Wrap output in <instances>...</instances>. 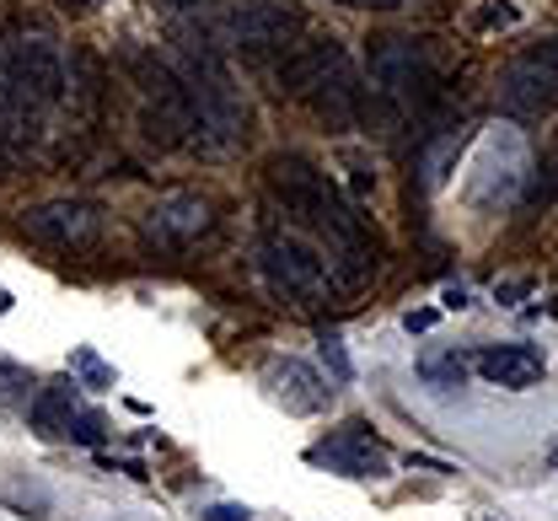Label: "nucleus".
Wrapping results in <instances>:
<instances>
[{
	"instance_id": "9",
	"label": "nucleus",
	"mask_w": 558,
	"mask_h": 521,
	"mask_svg": "<svg viewBox=\"0 0 558 521\" xmlns=\"http://www.w3.org/2000/svg\"><path fill=\"white\" fill-rule=\"evenodd\" d=\"M306 27L301 5L290 0H242L231 16H226V38L231 49L242 54H275L284 44H295V33Z\"/></svg>"
},
{
	"instance_id": "18",
	"label": "nucleus",
	"mask_w": 558,
	"mask_h": 521,
	"mask_svg": "<svg viewBox=\"0 0 558 521\" xmlns=\"http://www.w3.org/2000/svg\"><path fill=\"white\" fill-rule=\"evenodd\" d=\"M457 150H462V130H457V135H446L440 146L424 150V183H429V189H440V178L451 172V156H457Z\"/></svg>"
},
{
	"instance_id": "17",
	"label": "nucleus",
	"mask_w": 558,
	"mask_h": 521,
	"mask_svg": "<svg viewBox=\"0 0 558 521\" xmlns=\"http://www.w3.org/2000/svg\"><path fill=\"white\" fill-rule=\"evenodd\" d=\"M418 376L429 381V387H462V376H468V366H462V355L457 350H424V361H418Z\"/></svg>"
},
{
	"instance_id": "12",
	"label": "nucleus",
	"mask_w": 558,
	"mask_h": 521,
	"mask_svg": "<svg viewBox=\"0 0 558 521\" xmlns=\"http://www.w3.org/2000/svg\"><path fill=\"white\" fill-rule=\"evenodd\" d=\"M306 462L333 468V473H344V478H387V447L371 441L365 425H349V431H339V436L317 441V447L306 451Z\"/></svg>"
},
{
	"instance_id": "23",
	"label": "nucleus",
	"mask_w": 558,
	"mask_h": 521,
	"mask_svg": "<svg viewBox=\"0 0 558 521\" xmlns=\"http://www.w3.org/2000/svg\"><path fill=\"white\" fill-rule=\"evenodd\" d=\"M323 361H328V372H333V381H349V376H354V366H349L344 339H339V334H328V339H323Z\"/></svg>"
},
{
	"instance_id": "10",
	"label": "nucleus",
	"mask_w": 558,
	"mask_h": 521,
	"mask_svg": "<svg viewBox=\"0 0 558 521\" xmlns=\"http://www.w3.org/2000/svg\"><path fill=\"white\" fill-rule=\"evenodd\" d=\"M11 81L22 97L33 102H60L65 97V60H60V44L44 38V33H27L11 44Z\"/></svg>"
},
{
	"instance_id": "11",
	"label": "nucleus",
	"mask_w": 558,
	"mask_h": 521,
	"mask_svg": "<svg viewBox=\"0 0 558 521\" xmlns=\"http://www.w3.org/2000/svg\"><path fill=\"white\" fill-rule=\"evenodd\" d=\"M22 226H27V237H38L49 247H92L102 237V210L86 199H49V205H33Z\"/></svg>"
},
{
	"instance_id": "2",
	"label": "nucleus",
	"mask_w": 558,
	"mask_h": 521,
	"mask_svg": "<svg viewBox=\"0 0 558 521\" xmlns=\"http://www.w3.org/2000/svg\"><path fill=\"white\" fill-rule=\"evenodd\" d=\"M279 86L290 97H301L317 119H328L333 130H349L365 113V86L354 75V60L344 54V44L323 38V44H301L284 54L279 65Z\"/></svg>"
},
{
	"instance_id": "19",
	"label": "nucleus",
	"mask_w": 558,
	"mask_h": 521,
	"mask_svg": "<svg viewBox=\"0 0 558 521\" xmlns=\"http://www.w3.org/2000/svg\"><path fill=\"white\" fill-rule=\"evenodd\" d=\"M70 366L81 372V387H113V381H119L113 366H108V361H97V350H86V344L70 355Z\"/></svg>"
},
{
	"instance_id": "7",
	"label": "nucleus",
	"mask_w": 558,
	"mask_h": 521,
	"mask_svg": "<svg viewBox=\"0 0 558 521\" xmlns=\"http://www.w3.org/2000/svg\"><path fill=\"white\" fill-rule=\"evenodd\" d=\"M499 108L510 119H543L558 108V44H537L499 71Z\"/></svg>"
},
{
	"instance_id": "16",
	"label": "nucleus",
	"mask_w": 558,
	"mask_h": 521,
	"mask_svg": "<svg viewBox=\"0 0 558 521\" xmlns=\"http://www.w3.org/2000/svg\"><path fill=\"white\" fill-rule=\"evenodd\" d=\"M75 409H81V381H75V376H65V381H49V387H38V392H33L27 420H33V431H38V436L60 441V436H70Z\"/></svg>"
},
{
	"instance_id": "6",
	"label": "nucleus",
	"mask_w": 558,
	"mask_h": 521,
	"mask_svg": "<svg viewBox=\"0 0 558 521\" xmlns=\"http://www.w3.org/2000/svg\"><path fill=\"white\" fill-rule=\"evenodd\" d=\"M521 183H526V141L515 130H494L478 146L473 178H468V199L478 210H510L521 199Z\"/></svg>"
},
{
	"instance_id": "21",
	"label": "nucleus",
	"mask_w": 558,
	"mask_h": 521,
	"mask_svg": "<svg viewBox=\"0 0 558 521\" xmlns=\"http://www.w3.org/2000/svg\"><path fill=\"white\" fill-rule=\"evenodd\" d=\"M5 506L33 511V517H49V495H44V484H5Z\"/></svg>"
},
{
	"instance_id": "29",
	"label": "nucleus",
	"mask_w": 558,
	"mask_h": 521,
	"mask_svg": "<svg viewBox=\"0 0 558 521\" xmlns=\"http://www.w3.org/2000/svg\"><path fill=\"white\" fill-rule=\"evenodd\" d=\"M0 312H11V291L5 286H0Z\"/></svg>"
},
{
	"instance_id": "27",
	"label": "nucleus",
	"mask_w": 558,
	"mask_h": 521,
	"mask_svg": "<svg viewBox=\"0 0 558 521\" xmlns=\"http://www.w3.org/2000/svg\"><path fill=\"white\" fill-rule=\"evenodd\" d=\"M167 11H194V5H205V0H161Z\"/></svg>"
},
{
	"instance_id": "4",
	"label": "nucleus",
	"mask_w": 558,
	"mask_h": 521,
	"mask_svg": "<svg viewBox=\"0 0 558 521\" xmlns=\"http://www.w3.org/2000/svg\"><path fill=\"white\" fill-rule=\"evenodd\" d=\"M365 65H371L376 92H381L387 102H398L403 113H424V108L435 102V92H440L435 60H429V49L414 44V38H376L371 54H365Z\"/></svg>"
},
{
	"instance_id": "5",
	"label": "nucleus",
	"mask_w": 558,
	"mask_h": 521,
	"mask_svg": "<svg viewBox=\"0 0 558 521\" xmlns=\"http://www.w3.org/2000/svg\"><path fill=\"white\" fill-rule=\"evenodd\" d=\"M130 75H135L140 97H145V119L156 124L150 135H161L167 146L199 141V130H194V102H189L183 75H172L156 54H145V49H130Z\"/></svg>"
},
{
	"instance_id": "25",
	"label": "nucleus",
	"mask_w": 558,
	"mask_h": 521,
	"mask_svg": "<svg viewBox=\"0 0 558 521\" xmlns=\"http://www.w3.org/2000/svg\"><path fill=\"white\" fill-rule=\"evenodd\" d=\"M478 22H484V27H515V5H488Z\"/></svg>"
},
{
	"instance_id": "24",
	"label": "nucleus",
	"mask_w": 558,
	"mask_h": 521,
	"mask_svg": "<svg viewBox=\"0 0 558 521\" xmlns=\"http://www.w3.org/2000/svg\"><path fill=\"white\" fill-rule=\"evenodd\" d=\"M199 517L205 521H253V511H247V506H205Z\"/></svg>"
},
{
	"instance_id": "28",
	"label": "nucleus",
	"mask_w": 558,
	"mask_h": 521,
	"mask_svg": "<svg viewBox=\"0 0 558 521\" xmlns=\"http://www.w3.org/2000/svg\"><path fill=\"white\" fill-rule=\"evenodd\" d=\"M70 11H92V5H102V0H65Z\"/></svg>"
},
{
	"instance_id": "13",
	"label": "nucleus",
	"mask_w": 558,
	"mask_h": 521,
	"mask_svg": "<svg viewBox=\"0 0 558 521\" xmlns=\"http://www.w3.org/2000/svg\"><path fill=\"white\" fill-rule=\"evenodd\" d=\"M215 216H209V199L205 194H189V189H178V194H167V199H156L150 210H145V231L156 237V242H167V247H189V242H199Z\"/></svg>"
},
{
	"instance_id": "1",
	"label": "nucleus",
	"mask_w": 558,
	"mask_h": 521,
	"mask_svg": "<svg viewBox=\"0 0 558 521\" xmlns=\"http://www.w3.org/2000/svg\"><path fill=\"white\" fill-rule=\"evenodd\" d=\"M264 178H269V194H275L279 210L295 226H306V231H317V237L328 242V253H333V258H328L333 286H360V280L376 269L360 210L349 205L344 189H339L323 167H312L306 156H275Z\"/></svg>"
},
{
	"instance_id": "26",
	"label": "nucleus",
	"mask_w": 558,
	"mask_h": 521,
	"mask_svg": "<svg viewBox=\"0 0 558 521\" xmlns=\"http://www.w3.org/2000/svg\"><path fill=\"white\" fill-rule=\"evenodd\" d=\"M339 5H354V11H398L403 0H339Z\"/></svg>"
},
{
	"instance_id": "22",
	"label": "nucleus",
	"mask_w": 558,
	"mask_h": 521,
	"mask_svg": "<svg viewBox=\"0 0 558 521\" xmlns=\"http://www.w3.org/2000/svg\"><path fill=\"white\" fill-rule=\"evenodd\" d=\"M70 441H81V447H97V441H102V414H92V409H75V420H70Z\"/></svg>"
},
{
	"instance_id": "30",
	"label": "nucleus",
	"mask_w": 558,
	"mask_h": 521,
	"mask_svg": "<svg viewBox=\"0 0 558 521\" xmlns=\"http://www.w3.org/2000/svg\"><path fill=\"white\" fill-rule=\"evenodd\" d=\"M548 462H554V473H558V447H554V457H548Z\"/></svg>"
},
{
	"instance_id": "20",
	"label": "nucleus",
	"mask_w": 558,
	"mask_h": 521,
	"mask_svg": "<svg viewBox=\"0 0 558 521\" xmlns=\"http://www.w3.org/2000/svg\"><path fill=\"white\" fill-rule=\"evenodd\" d=\"M27 387H33L27 366H16V361L0 355V403H27Z\"/></svg>"
},
{
	"instance_id": "15",
	"label": "nucleus",
	"mask_w": 558,
	"mask_h": 521,
	"mask_svg": "<svg viewBox=\"0 0 558 521\" xmlns=\"http://www.w3.org/2000/svg\"><path fill=\"white\" fill-rule=\"evenodd\" d=\"M478 372H484L494 387L521 392V387H537V381H543V355H537L532 344H488L484 355H478Z\"/></svg>"
},
{
	"instance_id": "3",
	"label": "nucleus",
	"mask_w": 558,
	"mask_h": 521,
	"mask_svg": "<svg viewBox=\"0 0 558 521\" xmlns=\"http://www.w3.org/2000/svg\"><path fill=\"white\" fill-rule=\"evenodd\" d=\"M183 86H189V102H194V130L205 146H236L242 141V124H247V108L231 86V71L220 65V54L209 49H189V65H183Z\"/></svg>"
},
{
	"instance_id": "8",
	"label": "nucleus",
	"mask_w": 558,
	"mask_h": 521,
	"mask_svg": "<svg viewBox=\"0 0 558 521\" xmlns=\"http://www.w3.org/2000/svg\"><path fill=\"white\" fill-rule=\"evenodd\" d=\"M258 264H264V280L275 286L279 296L301 301V306L328 301V291H333L328 258H323V253H312L301 237H269V242L258 247Z\"/></svg>"
},
{
	"instance_id": "14",
	"label": "nucleus",
	"mask_w": 558,
	"mask_h": 521,
	"mask_svg": "<svg viewBox=\"0 0 558 521\" xmlns=\"http://www.w3.org/2000/svg\"><path fill=\"white\" fill-rule=\"evenodd\" d=\"M264 381H269L275 403H284L290 414H323L328 398H333V387L312 372L306 361H269V366H264Z\"/></svg>"
}]
</instances>
